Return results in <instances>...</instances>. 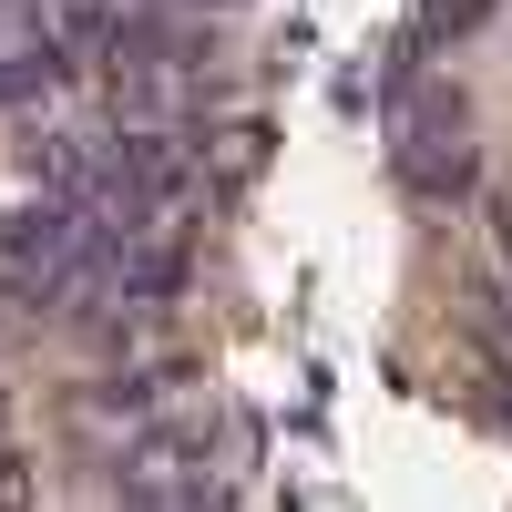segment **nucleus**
<instances>
[{
    "label": "nucleus",
    "mask_w": 512,
    "mask_h": 512,
    "mask_svg": "<svg viewBox=\"0 0 512 512\" xmlns=\"http://www.w3.org/2000/svg\"><path fill=\"white\" fill-rule=\"evenodd\" d=\"M400 175L431 205H472L482 195V154H472L461 123H400Z\"/></svg>",
    "instance_id": "f257e3e1"
},
{
    "label": "nucleus",
    "mask_w": 512,
    "mask_h": 512,
    "mask_svg": "<svg viewBox=\"0 0 512 512\" xmlns=\"http://www.w3.org/2000/svg\"><path fill=\"white\" fill-rule=\"evenodd\" d=\"M52 72H62V52H21V62H0V103H21V93H52Z\"/></svg>",
    "instance_id": "f03ea898"
},
{
    "label": "nucleus",
    "mask_w": 512,
    "mask_h": 512,
    "mask_svg": "<svg viewBox=\"0 0 512 512\" xmlns=\"http://www.w3.org/2000/svg\"><path fill=\"white\" fill-rule=\"evenodd\" d=\"M492 0H431V41H461V31H482Z\"/></svg>",
    "instance_id": "7ed1b4c3"
},
{
    "label": "nucleus",
    "mask_w": 512,
    "mask_h": 512,
    "mask_svg": "<svg viewBox=\"0 0 512 512\" xmlns=\"http://www.w3.org/2000/svg\"><path fill=\"white\" fill-rule=\"evenodd\" d=\"M502 431H512V390H502Z\"/></svg>",
    "instance_id": "20e7f679"
},
{
    "label": "nucleus",
    "mask_w": 512,
    "mask_h": 512,
    "mask_svg": "<svg viewBox=\"0 0 512 512\" xmlns=\"http://www.w3.org/2000/svg\"><path fill=\"white\" fill-rule=\"evenodd\" d=\"M216 11H226V0H216Z\"/></svg>",
    "instance_id": "39448f33"
}]
</instances>
